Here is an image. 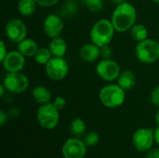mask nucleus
<instances>
[{"mask_svg": "<svg viewBox=\"0 0 159 158\" xmlns=\"http://www.w3.org/2000/svg\"><path fill=\"white\" fill-rule=\"evenodd\" d=\"M137 20V10L129 2H125L116 5L115 7L111 21L118 33H126L130 31Z\"/></svg>", "mask_w": 159, "mask_h": 158, "instance_id": "nucleus-1", "label": "nucleus"}, {"mask_svg": "<svg viewBox=\"0 0 159 158\" xmlns=\"http://www.w3.org/2000/svg\"><path fill=\"white\" fill-rule=\"evenodd\" d=\"M116 32L111 20L100 19L92 25L89 31L90 42L100 47L109 45L112 42Z\"/></svg>", "mask_w": 159, "mask_h": 158, "instance_id": "nucleus-2", "label": "nucleus"}, {"mask_svg": "<svg viewBox=\"0 0 159 158\" xmlns=\"http://www.w3.org/2000/svg\"><path fill=\"white\" fill-rule=\"evenodd\" d=\"M126 92L118 84H108L103 86L99 92L101 103L109 109L122 106L126 101Z\"/></svg>", "mask_w": 159, "mask_h": 158, "instance_id": "nucleus-3", "label": "nucleus"}, {"mask_svg": "<svg viewBox=\"0 0 159 158\" xmlns=\"http://www.w3.org/2000/svg\"><path fill=\"white\" fill-rule=\"evenodd\" d=\"M135 56L143 64H152L159 60V42L147 38L138 42L135 47Z\"/></svg>", "mask_w": 159, "mask_h": 158, "instance_id": "nucleus-4", "label": "nucleus"}, {"mask_svg": "<svg viewBox=\"0 0 159 158\" xmlns=\"http://www.w3.org/2000/svg\"><path fill=\"white\" fill-rule=\"evenodd\" d=\"M36 119L43 129L52 130L60 122V111L53 105L52 102L42 104L37 109Z\"/></svg>", "mask_w": 159, "mask_h": 158, "instance_id": "nucleus-5", "label": "nucleus"}, {"mask_svg": "<svg viewBox=\"0 0 159 158\" xmlns=\"http://www.w3.org/2000/svg\"><path fill=\"white\" fill-rule=\"evenodd\" d=\"M4 87L11 94H20L25 92L30 85L29 78L21 72L7 73L3 79Z\"/></svg>", "mask_w": 159, "mask_h": 158, "instance_id": "nucleus-6", "label": "nucleus"}, {"mask_svg": "<svg viewBox=\"0 0 159 158\" xmlns=\"http://www.w3.org/2000/svg\"><path fill=\"white\" fill-rule=\"evenodd\" d=\"M121 72L119 63L112 59H102L96 65L97 75L105 82L116 81Z\"/></svg>", "mask_w": 159, "mask_h": 158, "instance_id": "nucleus-7", "label": "nucleus"}, {"mask_svg": "<svg viewBox=\"0 0 159 158\" xmlns=\"http://www.w3.org/2000/svg\"><path fill=\"white\" fill-rule=\"evenodd\" d=\"M47 76L52 81H61L64 79L69 73V64L64 58L52 57L45 65Z\"/></svg>", "mask_w": 159, "mask_h": 158, "instance_id": "nucleus-8", "label": "nucleus"}, {"mask_svg": "<svg viewBox=\"0 0 159 158\" xmlns=\"http://www.w3.org/2000/svg\"><path fill=\"white\" fill-rule=\"evenodd\" d=\"M155 142V129L141 128L132 135V144L139 152H148Z\"/></svg>", "mask_w": 159, "mask_h": 158, "instance_id": "nucleus-9", "label": "nucleus"}, {"mask_svg": "<svg viewBox=\"0 0 159 158\" xmlns=\"http://www.w3.org/2000/svg\"><path fill=\"white\" fill-rule=\"evenodd\" d=\"M5 33L9 41L19 44L27 37V27L23 20L18 18H13L6 23Z\"/></svg>", "mask_w": 159, "mask_h": 158, "instance_id": "nucleus-10", "label": "nucleus"}, {"mask_svg": "<svg viewBox=\"0 0 159 158\" xmlns=\"http://www.w3.org/2000/svg\"><path fill=\"white\" fill-rule=\"evenodd\" d=\"M87 148L83 140L74 137L63 143L61 153L64 158H84L87 154Z\"/></svg>", "mask_w": 159, "mask_h": 158, "instance_id": "nucleus-11", "label": "nucleus"}, {"mask_svg": "<svg viewBox=\"0 0 159 158\" xmlns=\"http://www.w3.org/2000/svg\"><path fill=\"white\" fill-rule=\"evenodd\" d=\"M43 32L44 34L50 37L54 38L57 36H61L63 31V21L60 15L55 13H50L43 20Z\"/></svg>", "mask_w": 159, "mask_h": 158, "instance_id": "nucleus-12", "label": "nucleus"}, {"mask_svg": "<svg viewBox=\"0 0 159 158\" xmlns=\"http://www.w3.org/2000/svg\"><path fill=\"white\" fill-rule=\"evenodd\" d=\"M25 58L18 49L8 51L6 58L1 61V64L5 71L7 73L21 72L25 66Z\"/></svg>", "mask_w": 159, "mask_h": 158, "instance_id": "nucleus-13", "label": "nucleus"}, {"mask_svg": "<svg viewBox=\"0 0 159 158\" xmlns=\"http://www.w3.org/2000/svg\"><path fill=\"white\" fill-rule=\"evenodd\" d=\"M79 57L86 62H94L101 57V48L92 42L83 45L79 49Z\"/></svg>", "mask_w": 159, "mask_h": 158, "instance_id": "nucleus-14", "label": "nucleus"}, {"mask_svg": "<svg viewBox=\"0 0 159 158\" xmlns=\"http://www.w3.org/2000/svg\"><path fill=\"white\" fill-rule=\"evenodd\" d=\"M48 47L49 48L53 57L64 58L68 49V45L65 39L61 36H57L54 38H50Z\"/></svg>", "mask_w": 159, "mask_h": 158, "instance_id": "nucleus-15", "label": "nucleus"}, {"mask_svg": "<svg viewBox=\"0 0 159 158\" xmlns=\"http://www.w3.org/2000/svg\"><path fill=\"white\" fill-rule=\"evenodd\" d=\"M17 49L26 58L33 57L35 55L36 51L38 50L39 47L35 40L30 37L24 38L22 41H20L19 44H17Z\"/></svg>", "mask_w": 159, "mask_h": 158, "instance_id": "nucleus-16", "label": "nucleus"}, {"mask_svg": "<svg viewBox=\"0 0 159 158\" xmlns=\"http://www.w3.org/2000/svg\"><path fill=\"white\" fill-rule=\"evenodd\" d=\"M32 97L34 101L39 105L49 103L51 101V92L50 90L42 85L36 86L32 90Z\"/></svg>", "mask_w": 159, "mask_h": 158, "instance_id": "nucleus-17", "label": "nucleus"}, {"mask_svg": "<svg viewBox=\"0 0 159 158\" xmlns=\"http://www.w3.org/2000/svg\"><path fill=\"white\" fill-rule=\"evenodd\" d=\"M116 84H118L125 91H129L132 89L136 84V75L130 70L122 71L116 80Z\"/></svg>", "mask_w": 159, "mask_h": 158, "instance_id": "nucleus-18", "label": "nucleus"}, {"mask_svg": "<svg viewBox=\"0 0 159 158\" xmlns=\"http://www.w3.org/2000/svg\"><path fill=\"white\" fill-rule=\"evenodd\" d=\"M18 11L21 16L30 17L34 14L37 4L34 0H19L18 2Z\"/></svg>", "mask_w": 159, "mask_h": 158, "instance_id": "nucleus-19", "label": "nucleus"}, {"mask_svg": "<svg viewBox=\"0 0 159 158\" xmlns=\"http://www.w3.org/2000/svg\"><path fill=\"white\" fill-rule=\"evenodd\" d=\"M130 35L137 43L148 38L149 31L147 27L143 23H135L130 29Z\"/></svg>", "mask_w": 159, "mask_h": 158, "instance_id": "nucleus-20", "label": "nucleus"}, {"mask_svg": "<svg viewBox=\"0 0 159 158\" xmlns=\"http://www.w3.org/2000/svg\"><path fill=\"white\" fill-rule=\"evenodd\" d=\"M87 125L85 121L80 117L74 118L70 123V132L73 136L76 138H80L86 134Z\"/></svg>", "mask_w": 159, "mask_h": 158, "instance_id": "nucleus-21", "label": "nucleus"}, {"mask_svg": "<svg viewBox=\"0 0 159 158\" xmlns=\"http://www.w3.org/2000/svg\"><path fill=\"white\" fill-rule=\"evenodd\" d=\"M52 57V53L48 47H39L34 56V60L39 65H46Z\"/></svg>", "mask_w": 159, "mask_h": 158, "instance_id": "nucleus-22", "label": "nucleus"}, {"mask_svg": "<svg viewBox=\"0 0 159 158\" xmlns=\"http://www.w3.org/2000/svg\"><path fill=\"white\" fill-rule=\"evenodd\" d=\"M83 142L87 147H94L100 142V135L96 131H89L84 135Z\"/></svg>", "mask_w": 159, "mask_h": 158, "instance_id": "nucleus-23", "label": "nucleus"}, {"mask_svg": "<svg viewBox=\"0 0 159 158\" xmlns=\"http://www.w3.org/2000/svg\"><path fill=\"white\" fill-rule=\"evenodd\" d=\"M85 7L92 12H100L104 7L103 0H82Z\"/></svg>", "mask_w": 159, "mask_h": 158, "instance_id": "nucleus-24", "label": "nucleus"}, {"mask_svg": "<svg viewBox=\"0 0 159 158\" xmlns=\"http://www.w3.org/2000/svg\"><path fill=\"white\" fill-rule=\"evenodd\" d=\"M101 48V58L102 59H112L113 48L109 45H105L100 47Z\"/></svg>", "mask_w": 159, "mask_h": 158, "instance_id": "nucleus-25", "label": "nucleus"}, {"mask_svg": "<svg viewBox=\"0 0 159 158\" xmlns=\"http://www.w3.org/2000/svg\"><path fill=\"white\" fill-rule=\"evenodd\" d=\"M52 103H53V105H54L59 111H61V110H62V109L66 106V100H65L63 97H61V96H58V97H56V98L53 100Z\"/></svg>", "mask_w": 159, "mask_h": 158, "instance_id": "nucleus-26", "label": "nucleus"}, {"mask_svg": "<svg viewBox=\"0 0 159 158\" xmlns=\"http://www.w3.org/2000/svg\"><path fill=\"white\" fill-rule=\"evenodd\" d=\"M150 100H151V102L159 108V86L156 87L152 92H151V95H150Z\"/></svg>", "mask_w": 159, "mask_h": 158, "instance_id": "nucleus-27", "label": "nucleus"}, {"mask_svg": "<svg viewBox=\"0 0 159 158\" xmlns=\"http://www.w3.org/2000/svg\"><path fill=\"white\" fill-rule=\"evenodd\" d=\"M35 3L37 4L38 7H50L58 4L60 0H34Z\"/></svg>", "mask_w": 159, "mask_h": 158, "instance_id": "nucleus-28", "label": "nucleus"}, {"mask_svg": "<svg viewBox=\"0 0 159 158\" xmlns=\"http://www.w3.org/2000/svg\"><path fill=\"white\" fill-rule=\"evenodd\" d=\"M7 53H8V51H7V47L6 46V43L4 40H1L0 41V62L6 58Z\"/></svg>", "mask_w": 159, "mask_h": 158, "instance_id": "nucleus-29", "label": "nucleus"}, {"mask_svg": "<svg viewBox=\"0 0 159 158\" xmlns=\"http://www.w3.org/2000/svg\"><path fill=\"white\" fill-rule=\"evenodd\" d=\"M145 158H159V148H152L150 149L146 156Z\"/></svg>", "mask_w": 159, "mask_h": 158, "instance_id": "nucleus-30", "label": "nucleus"}, {"mask_svg": "<svg viewBox=\"0 0 159 158\" xmlns=\"http://www.w3.org/2000/svg\"><path fill=\"white\" fill-rule=\"evenodd\" d=\"M7 118H8L7 113H6L4 110H1L0 111V125H1V127H3L7 123Z\"/></svg>", "mask_w": 159, "mask_h": 158, "instance_id": "nucleus-31", "label": "nucleus"}, {"mask_svg": "<svg viewBox=\"0 0 159 158\" xmlns=\"http://www.w3.org/2000/svg\"><path fill=\"white\" fill-rule=\"evenodd\" d=\"M155 142L159 146V126L155 129Z\"/></svg>", "mask_w": 159, "mask_h": 158, "instance_id": "nucleus-32", "label": "nucleus"}, {"mask_svg": "<svg viewBox=\"0 0 159 158\" xmlns=\"http://www.w3.org/2000/svg\"><path fill=\"white\" fill-rule=\"evenodd\" d=\"M5 91H7V89H6V88L4 87V85H3V84H1V86H0V97H1V98H3V97H4Z\"/></svg>", "mask_w": 159, "mask_h": 158, "instance_id": "nucleus-33", "label": "nucleus"}, {"mask_svg": "<svg viewBox=\"0 0 159 158\" xmlns=\"http://www.w3.org/2000/svg\"><path fill=\"white\" fill-rule=\"evenodd\" d=\"M113 3H115L116 5H118V4H121V3H125V2H129V0H112Z\"/></svg>", "mask_w": 159, "mask_h": 158, "instance_id": "nucleus-34", "label": "nucleus"}, {"mask_svg": "<svg viewBox=\"0 0 159 158\" xmlns=\"http://www.w3.org/2000/svg\"><path fill=\"white\" fill-rule=\"evenodd\" d=\"M156 122L159 126V108L158 110H157V114H156Z\"/></svg>", "mask_w": 159, "mask_h": 158, "instance_id": "nucleus-35", "label": "nucleus"}, {"mask_svg": "<svg viewBox=\"0 0 159 158\" xmlns=\"http://www.w3.org/2000/svg\"><path fill=\"white\" fill-rule=\"evenodd\" d=\"M154 1V3H156V4H158L159 5V0H153Z\"/></svg>", "mask_w": 159, "mask_h": 158, "instance_id": "nucleus-36", "label": "nucleus"}, {"mask_svg": "<svg viewBox=\"0 0 159 158\" xmlns=\"http://www.w3.org/2000/svg\"><path fill=\"white\" fill-rule=\"evenodd\" d=\"M67 1H74V2H75V1H78V0H67Z\"/></svg>", "mask_w": 159, "mask_h": 158, "instance_id": "nucleus-37", "label": "nucleus"}]
</instances>
